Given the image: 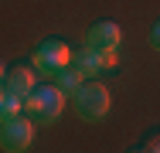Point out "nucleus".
<instances>
[{
    "instance_id": "1",
    "label": "nucleus",
    "mask_w": 160,
    "mask_h": 153,
    "mask_svg": "<svg viewBox=\"0 0 160 153\" xmlns=\"http://www.w3.org/2000/svg\"><path fill=\"white\" fill-rule=\"evenodd\" d=\"M62 109H65V92L58 89V85L31 89V95L24 99V112H28L34 122H41V126H51V122L62 116Z\"/></svg>"
},
{
    "instance_id": "2",
    "label": "nucleus",
    "mask_w": 160,
    "mask_h": 153,
    "mask_svg": "<svg viewBox=\"0 0 160 153\" xmlns=\"http://www.w3.org/2000/svg\"><path fill=\"white\" fill-rule=\"evenodd\" d=\"M109 106H112L109 89L99 85V82H82V89L75 92V109H78L82 119H89V122L106 119L109 116Z\"/></svg>"
},
{
    "instance_id": "3",
    "label": "nucleus",
    "mask_w": 160,
    "mask_h": 153,
    "mask_svg": "<svg viewBox=\"0 0 160 153\" xmlns=\"http://www.w3.org/2000/svg\"><path fill=\"white\" fill-rule=\"evenodd\" d=\"M34 140V119L24 112V116H14V119L0 122V146L7 153H21L28 150Z\"/></svg>"
},
{
    "instance_id": "4",
    "label": "nucleus",
    "mask_w": 160,
    "mask_h": 153,
    "mask_svg": "<svg viewBox=\"0 0 160 153\" xmlns=\"http://www.w3.org/2000/svg\"><path fill=\"white\" fill-rule=\"evenodd\" d=\"M68 61H72V51H68V44L58 41V37H48V41H41V44L34 48V68H38L41 75H55Z\"/></svg>"
},
{
    "instance_id": "5",
    "label": "nucleus",
    "mask_w": 160,
    "mask_h": 153,
    "mask_svg": "<svg viewBox=\"0 0 160 153\" xmlns=\"http://www.w3.org/2000/svg\"><path fill=\"white\" fill-rule=\"evenodd\" d=\"M75 65L82 68V75H99V72H106V68L116 65V51H102V48L85 44V48L78 51V61H75Z\"/></svg>"
},
{
    "instance_id": "6",
    "label": "nucleus",
    "mask_w": 160,
    "mask_h": 153,
    "mask_svg": "<svg viewBox=\"0 0 160 153\" xmlns=\"http://www.w3.org/2000/svg\"><path fill=\"white\" fill-rule=\"evenodd\" d=\"M119 37H123V31H119V24H112V21H99V24H92V31H89V44L92 48H102V51H116L119 48Z\"/></svg>"
},
{
    "instance_id": "7",
    "label": "nucleus",
    "mask_w": 160,
    "mask_h": 153,
    "mask_svg": "<svg viewBox=\"0 0 160 153\" xmlns=\"http://www.w3.org/2000/svg\"><path fill=\"white\" fill-rule=\"evenodd\" d=\"M3 89L7 92H14V95H21V99H28L31 95V89H34V72L31 68H14V72H7L3 75Z\"/></svg>"
},
{
    "instance_id": "8",
    "label": "nucleus",
    "mask_w": 160,
    "mask_h": 153,
    "mask_svg": "<svg viewBox=\"0 0 160 153\" xmlns=\"http://www.w3.org/2000/svg\"><path fill=\"white\" fill-rule=\"evenodd\" d=\"M51 78H55V85H58L65 95H75V92L82 89V78H85V75H82V68H78V65H72V61H68V65L58 68Z\"/></svg>"
},
{
    "instance_id": "9",
    "label": "nucleus",
    "mask_w": 160,
    "mask_h": 153,
    "mask_svg": "<svg viewBox=\"0 0 160 153\" xmlns=\"http://www.w3.org/2000/svg\"><path fill=\"white\" fill-rule=\"evenodd\" d=\"M21 109H24V99L21 95H14V92L0 89V122L14 119V116H21Z\"/></svg>"
},
{
    "instance_id": "10",
    "label": "nucleus",
    "mask_w": 160,
    "mask_h": 153,
    "mask_svg": "<svg viewBox=\"0 0 160 153\" xmlns=\"http://www.w3.org/2000/svg\"><path fill=\"white\" fill-rule=\"evenodd\" d=\"M150 48H153V51H160V21L150 27Z\"/></svg>"
},
{
    "instance_id": "11",
    "label": "nucleus",
    "mask_w": 160,
    "mask_h": 153,
    "mask_svg": "<svg viewBox=\"0 0 160 153\" xmlns=\"http://www.w3.org/2000/svg\"><path fill=\"white\" fill-rule=\"evenodd\" d=\"M3 75H7V72H3V61H0V89H3Z\"/></svg>"
},
{
    "instance_id": "12",
    "label": "nucleus",
    "mask_w": 160,
    "mask_h": 153,
    "mask_svg": "<svg viewBox=\"0 0 160 153\" xmlns=\"http://www.w3.org/2000/svg\"><path fill=\"white\" fill-rule=\"evenodd\" d=\"M147 150H160V140H153V143H150V146H147Z\"/></svg>"
}]
</instances>
